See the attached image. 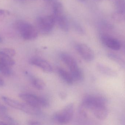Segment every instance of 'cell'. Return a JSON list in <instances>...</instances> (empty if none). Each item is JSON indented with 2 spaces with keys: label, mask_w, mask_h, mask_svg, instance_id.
Instances as JSON below:
<instances>
[{
  "label": "cell",
  "mask_w": 125,
  "mask_h": 125,
  "mask_svg": "<svg viewBox=\"0 0 125 125\" xmlns=\"http://www.w3.org/2000/svg\"><path fill=\"white\" fill-rule=\"evenodd\" d=\"M76 49L80 56L86 61L90 62L94 59V54L93 52L86 44H79L76 46Z\"/></svg>",
  "instance_id": "8992f818"
},
{
  "label": "cell",
  "mask_w": 125,
  "mask_h": 125,
  "mask_svg": "<svg viewBox=\"0 0 125 125\" xmlns=\"http://www.w3.org/2000/svg\"><path fill=\"white\" fill-rule=\"evenodd\" d=\"M32 83L33 85L38 90H43L46 86L44 82L42 80L39 78L33 79Z\"/></svg>",
  "instance_id": "e0dca14e"
},
{
  "label": "cell",
  "mask_w": 125,
  "mask_h": 125,
  "mask_svg": "<svg viewBox=\"0 0 125 125\" xmlns=\"http://www.w3.org/2000/svg\"><path fill=\"white\" fill-rule=\"evenodd\" d=\"M28 124L29 125H40L41 124L40 123V122L38 121H36L35 120H30L28 122Z\"/></svg>",
  "instance_id": "603a6c76"
},
{
  "label": "cell",
  "mask_w": 125,
  "mask_h": 125,
  "mask_svg": "<svg viewBox=\"0 0 125 125\" xmlns=\"http://www.w3.org/2000/svg\"><path fill=\"white\" fill-rule=\"evenodd\" d=\"M8 124L6 122L0 120V125H8Z\"/></svg>",
  "instance_id": "484cf974"
},
{
  "label": "cell",
  "mask_w": 125,
  "mask_h": 125,
  "mask_svg": "<svg viewBox=\"0 0 125 125\" xmlns=\"http://www.w3.org/2000/svg\"><path fill=\"white\" fill-rule=\"evenodd\" d=\"M53 14L54 16L63 13V8L62 5L60 2H54L53 5Z\"/></svg>",
  "instance_id": "2e32d148"
},
{
  "label": "cell",
  "mask_w": 125,
  "mask_h": 125,
  "mask_svg": "<svg viewBox=\"0 0 125 125\" xmlns=\"http://www.w3.org/2000/svg\"><path fill=\"white\" fill-rule=\"evenodd\" d=\"M2 38L0 36V43H2Z\"/></svg>",
  "instance_id": "4316f807"
},
{
  "label": "cell",
  "mask_w": 125,
  "mask_h": 125,
  "mask_svg": "<svg viewBox=\"0 0 125 125\" xmlns=\"http://www.w3.org/2000/svg\"><path fill=\"white\" fill-rule=\"evenodd\" d=\"M80 1H82V2H84V1H85L86 0H80Z\"/></svg>",
  "instance_id": "f1b7e54d"
},
{
  "label": "cell",
  "mask_w": 125,
  "mask_h": 125,
  "mask_svg": "<svg viewBox=\"0 0 125 125\" xmlns=\"http://www.w3.org/2000/svg\"><path fill=\"white\" fill-rule=\"evenodd\" d=\"M2 99L6 104L11 107L24 112L25 107V104L20 103L17 101L5 96H3Z\"/></svg>",
  "instance_id": "8fae6325"
},
{
  "label": "cell",
  "mask_w": 125,
  "mask_h": 125,
  "mask_svg": "<svg viewBox=\"0 0 125 125\" xmlns=\"http://www.w3.org/2000/svg\"><path fill=\"white\" fill-rule=\"evenodd\" d=\"M60 58L61 60L68 66L70 70L78 66L74 58L69 54L62 53L61 55Z\"/></svg>",
  "instance_id": "30bf717a"
},
{
  "label": "cell",
  "mask_w": 125,
  "mask_h": 125,
  "mask_svg": "<svg viewBox=\"0 0 125 125\" xmlns=\"http://www.w3.org/2000/svg\"><path fill=\"white\" fill-rule=\"evenodd\" d=\"M46 0L48 1V2H51V1H52V0Z\"/></svg>",
  "instance_id": "83f0119b"
},
{
  "label": "cell",
  "mask_w": 125,
  "mask_h": 125,
  "mask_svg": "<svg viewBox=\"0 0 125 125\" xmlns=\"http://www.w3.org/2000/svg\"><path fill=\"white\" fill-rule=\"evenodd\" d=\"M8 13V12H7L5 10H2V9H0V16H1L5 15L6 14Z\"/></svg>",
  "instance_id": "cb8c5ba5"
},
{
  "label": "cell",
  "mask_w": 125,
  "mask_h": 125,
  "mask_svg": "<svg viewBox=\"0 0 125 125\" xmlns=\"http://www.w3.org/2000/svg\"><path fill=\"white\" fill-rule=\"evenodd\" d=\"M7 109L4 106L0 104V115H4L6 112Z\"/></svg>",
  "instance_id": "7402d4cb"
},
{
  "label": "cell",
  "mask_w": 125,
  "mask_h": 125,
  "mask_svg": "<svg viewBox=\"0 0 125 125\" xmlns=\"http://www.w3.org/2000/svg\"><path fill=\"white\" fill-rule=\"evenodd\" d=\"M96 118L104 120L107 117L108 111L106 105H100L94 107L90 109Z\"/></svg>",
  "instance_id": "9c48e42d"
},
{
  "label": "cell",
  "mask_w": 125,
  "mask_h": 125,
  "mask_svg": "<svg viewBox=\"0 0 125 125\" xmlns=\"http://www.w3.org/2000/svg\"><path fill=\"white\" fill-rule=\"evenodd\" d=\"M74 112V104L71 103L54 114L53 120L61 124H66L71 121Z\"/></svg>",
  "instance_id": "7a4b0ae2"
},
{
  "label": "cell",
  "mask_w": 125,
  "mask_h": 125,
  "mask_svg": "<svg viewBox=\"0 0 125 125\" xmlns=\"http://www.w3.org/2000/svg\"><path fill=\"white\" fill-rule=\"evenodd\" d=\"M19 96L27 104L39 109L40 107H47L49 105V102L46 98L33 94L22 93Z\"/></svg>",
  "instance_id": "3957f363"
},
{
  "label": "cell",
  "mask_w": 125,
  "mask_h": 125,
  "mask_svg": "<svg viewBox=\"0 0 125 125\" xmlns=\"http://www.w3.org/2000/svg\"><path fill=\"white\" fill-rule=\"evenodd\" d=\"M4 84V81L2 78L0 77V86H3Z\"/></svg>",
  "instance_id": "d4e9b609"
},
{
  "label": "cell",
  "mask_w": 125,
  "mask_h": 125,
  "mask_svg": "<svg viewBox=\"0 0 125 125\" xmlns=\"http://www.w3.org/2000/svg\"><path fill=\"white\" fill-rule=\"evenodd\" d=\"M58 72L61 77L67 84L69 85L73 84L74 80L71 73L61 68L58 69Z\"/></svg>",
  "instance_id": "4fadbf2b"
},
{
  "label": "cell",
  "mask_w": 125,
  "mask_h": 125,
  "mask_svg": "<svg viewBox=\"0 0 125 125\" xmlns=\"http://www.w3.org/2000/svg\"><path fill=\"white\" fill-rule=\"evenodd\" d=\"M30 64L36 66L41 68L43 71L47 73L52 72L53 69L51 64L47 61L42 58H33L30 61Z\"/></svg>",
  "instance_id": "52a82bcc"
},
{
  "label": "cell",
  "mask_w": 125,
  "mask_h": 125,
  "mask_svg": "<svg viewBox=\"0 0 125 125\" xmlns=\"http://www.w3.org/2000/svg\"><path fill=\"white\" fill-rule=\"evenodd\" d=\"M117 12L121 14L124 15L125 13V2L124 0H115Z\"/></svg>",
  "instance_id": "d6986e66"
},
{
  "label": "cell",
  "mask_w": 125,
  "mask_h": 125,
  "mask_svg": "<svg viewBox=\"0 0 125 125\" xmlns=\"http://www.w3.org/2000/svg\"><path fill=\"white\" fill-rule=\"evenodd\" d=\"M55 22V19L53 15L40 17L36 22L39 30L44 33L50 32L53 29Z\"/></svg>",
  "instance_id": "277c9868"
},
{
  "label": "cell",
  "mask_w": 125,
  "mask_h": 125,
  "mask_svg": "<svg viewBox=\"0 0 125 125\" xmlns=\"http://www.w3.org/2000/svg\"><path fill=\"white\" fill-rule=\"evenodd\" d=\"M70 71L74 80L81 81L83 80V73L79 66L70 70Z\"/></svg>",
  "instance_id": "9a60e30c"
},
{
  "label": "cell",
  "mask_w": 125,
  "mask_h": 125,
  "mask_svg": "<svg viewBox=\"0 0 125 125\" xmlns=\"http://www.w3.org/2000/svg\"><path fill=\"white\" fill-rule=\"evenodd\" d=\"M107 100L104 97L99 96L87 95L83 99V107L90 109L92 107L100 105H106Z\"/></svg>",
  "instance_id": "5b68a950"
},
{
  "label": "cell",
  "mask_w": 125,
  "mask_h": 125,
  "mask_svg": "<svg viewBox=\"0 0 125 125\" xmlns=\"http://www.w3.org/2000/svg\"><path fill=\"white\" fill-rule=\"evenodd\" d=\"M0 72L6 76H9L11 74L12 71L10 66L0 62Z\"/></svg>",
  "instance_id": "ffe728a7"
},
{
  "label": "cell",
  "mask_w": 125,
  "mask_h": 125,
  "mask_svg": "<svg viewBox=\"0 0 125 125\" xmlns=\"http://www.w3.org/2000/svg\"><path fill=\"white\" fill-rule=\"evenodd\" d=\"M3 52L5 53L8 55H9L10 57H13L15 56L16 55V51L13 49L9 48H5L0 50Z\"/></svg>",
  "instance_id": "44dd1931"
},
{
  "label": "cell",
  "mask_w": 125,
  "mask_h": 125,
  "mask_svg": "<svg viewBox=\"0 0 125 125\" xmlns=\"http://www.w3.org/2000/svg\"><path fill=\"white\" fill-rule=\"evenodd\" d=\"M54 17L55 19V22H57L60 28L64 32H68L69 28L68 22L63 13Z\"/></svg>",
  "instance_id": "7c38bea8"
},
{
  "label": "cell",
  "mask_w": 125,
  "mask_h": 125,
  "mask_svg": "<svg viewBox=\"0 0 125 125\" xmlns=\"http://www.w3.org/2000/svg\"></svg>",
  "instance_id": "f546056e"
},
{
  "label": "cell",
  "mask_w": 125,
  "mask_h": 125,
  "mask_svg": "<svg viewBox=\"0 0 125 125\" xmlns=\"http://www.w3.org/2000/svg\"><path fill=\"white\" fill-rule=\"evenodd\" d=\"M14 27L25 40H33L38 37L37 29L33 25L27 22L21 20L17 21L14 24Z\"/></svg>",
  "instance_id": "6da1fadb"
},
{
  "label": "cell",
  "mask_w": 125,
  "mask_h": 125,
  "mask_svg": "<svg viewBox=\"0 0 125 125\" xmlns=\"http://www.w3.org/2000/svg\"><path fill=\"white\" fill-rule=\"evenodd\" d=\"M102 41L108 48L115 51H118L121 48V44L117 39L108 36L102 37Z\"/></svg>",
  "instance_id": "ba28073f"
},
{
  "label": "cell",
  "mask_w": 125,
  "mask_h": 125,
  "mask_svg": "<svg viewBox=\"0 0 125 125\" xmlns=\"http://www.w3.org/2000/svg\"><path fill=\"white\" fill-rule=\"evenodd\" d=\"M97 67L99 70L104 74L110 76H113L115 74V73L112 70L110 69L108 67L104 66L102 64H98Z\"/></svg>",
  "instance_id": "ac0fdd59"
},
{
  "label": "cell",
  "mask_w": 125,
  "mask_h": 125,
  "mask_svg": "<svg viewBox=\"0 0 125 125\" xmlns=\"http://www.w3.org/2000/svg\"><path fill=\"white\" fill-rule=\"evenodd\" d=\"M0 62L10 67L14 65L15 63L12 57L3 52L1 50H0Z\"/></svg>",
  "instance_id": "5bb4252c"
}]
</instances>
